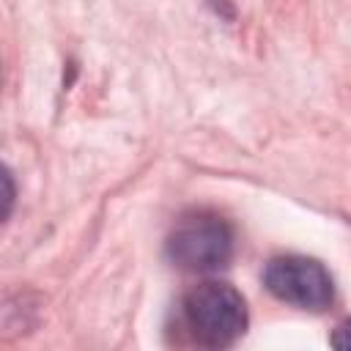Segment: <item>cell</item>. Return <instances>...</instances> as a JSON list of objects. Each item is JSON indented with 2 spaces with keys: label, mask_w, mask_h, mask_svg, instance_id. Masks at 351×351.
Listing matches in <instances>:
<instances>
[{
  "label": "cell",
  "mask_w": 351,
  "mask_h": 351,
  "mask_svg": "<svg viewBox=\"0 0 351 351\" xmlns=\"http://www.w3.org/2000/svg\"><path fill=\"white\" fill-rule=\"evenodd\" d=\"M332 346L335 348H351V321H343L335 332H332Z\"/></svg>",
  "instance_id": "obj_4"
},
{
  "label": "cell",
  "mask_w": 351,
  "mask_h": 351,
  "mask_svg": "<svg viewBox=\"0 0 351 351\" xmlns=\"http://www.w3.org/2000/svg\"><path fill=\"white\" fill-rule=\"evenodd\" d=\"M263 282L271 296L299 310L318 313V310H326L335 299L332 274L324 269V263L302 255H285V258L269 261L263 271Z\"/></svg>",
  "instance_id": "obj_3"
},
{
  "label": "cell",
  "mask_w": 351,
  "mask_h": 351,
  "mask_svg": "<svg viewBox=\"0 0 351 351\" xmlns=\"http://www.w3.org/2000/svg\"><path fill=\"white\" fill-rule=\"evenodd\" d=\"M181 321L195 343L208 348L233 346L247 332V304L244 296L217 280H206L186 291L181 302Z\"/></svg>",
  "instance_id": "obj_1"
},
{
  "label": "cell",
  "mask_w": 351,
  "mask_h": 351,
  "mask_svg": "<svg viewBox=\"0 0 351 351\" xmlns=\"http://www.w3.org/2000/svg\"><path fill=\"white\" fill-rule=\"evenodd\" d=\"M233 247V228L217 214L197 211L173 228L167 239V258L184 271H217L228 266Z\"/></svg>",
  "instance_id": "obj_2"
}]
</instances>
